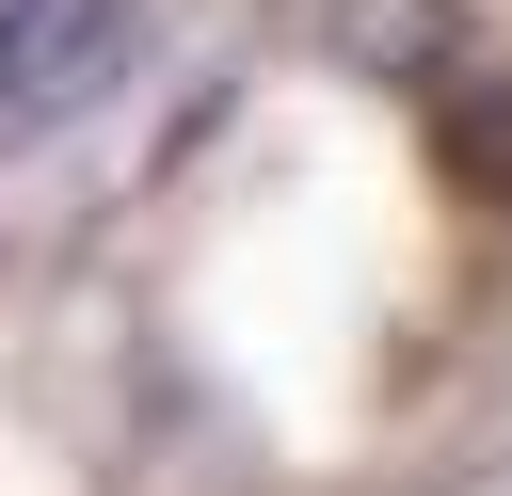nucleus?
Segmentation results:
<instances>
[{"instance_id":"nucleus-1","label":"nucleus","mask_w":512,"mask_h":496,"mask_svg":"<svg viewBox=\"0 0 512 496\" xmlns=\"http://www.w3.org/2000/svg\"><path fill=\"white\" fill-rule=\"evenodd\" d=\"M144 48V0H0V144L96 112Z\"/></svg>"},{"instance_id":"nucleus-2","label":"nucleus","mask_w":512,"mask_h":496,"mask_svg":"<svg viewBox=\"0 0 512 496\" xmlns=\"http://www.w3.org/2000/svg\"><path fill=\"white\" fill-rule=\"evenodd\" d=\"M336 16H352V32H336L352 64H416V48H432V0H336Z\"/></svg>"}]
</instances>
